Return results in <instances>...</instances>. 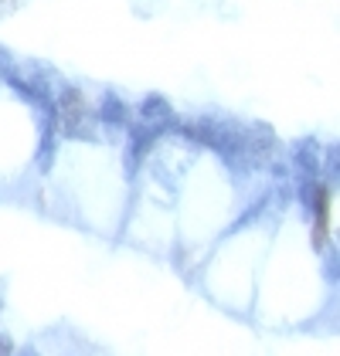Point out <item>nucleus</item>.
<instances>
[{"label": "nucleus", "instance_id": "obj_2", "mask_svg": "<svg viewBox=\"0 0 340 356\" xmlns=\"http://www.w3.org/2000/svg\"><path fill=\"white\" fill-rule=\"evenodd\" d=\"M293 166H296L307 180H323V177H320V166H323L320 143H316V139H300V143L293 146Z\"/></svg>", "mask_w": 340, "mask_h": 356}, {"label": "nucleus", "instance_id": "obj_1", "mask_svg": "<svg viewBox=\"0 0 340 356\" xmlns=\"http://www.w3.org/2000/svg\"><path fill=\"white\" fill-rule=\"evenodd\" d=\"M55 112H58V126H61L65 136L92 139V133H88V106H85L79 88H61V95H58V102H55Z\"/></svg>", "mask_w": 340, "mask_h": 356}, {"label": "nucleus", "instance_id": "obj_6", "mask_svg": "<svg viewBox=\"0 0 340 356\" xmlns=\"http://www.w3.org/2000/svg\"><path fill=\"white\" fill-rule=\"evenodd\" d=\"M17 3H21V0H0V17H3V14H10Z\"/></svg>", "mask_w": 340, "mask_h": 356}, {"label": "nucleus", "instance_id": "obj_4", "mask_svg": "<svg viewBox=\"0 0 340 356\" xmlns=\"http://www.w3.org/2000/svg\"><path fill=\"white\" fill-rule=\"evenodd\" d=\"M140 115H143V126H157V129H164L173 122V109H170V102L164 95H146L140 106Z\"/></svg>", "mask_w": 340, "mask_h": 356}, {"label": "nucleus", "instance_id": "obj_5", "mask_svg": "<svg viewBox=\"0 0 340 356\" xmlns=\"http://www.w3.org/2000/svg\"><path fill=\"white\" fill-rule=\"evenodd\" d=\"M99 119L106 126H130V109H126V102H119V95L106 92L99 102Z\"/></svg>", "mask_w": 340, "mask_h": 356}, {"label": "nucleus", "instance_id": "obj_3", "mask_svg": "<svg viewBox=\"0 0 340 356\" xmlns=\"http://www.w3.org/2000/svg\"><path fill=\"white\" fill-rule=\"evenodd\" d=\"M157 136H160V129L157 126H130V170H137L143 163V156L157 146Z\"/></svg>", "mask_w": 340, "mask_h": 356}]
</instances>
